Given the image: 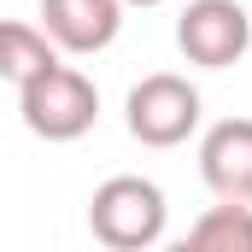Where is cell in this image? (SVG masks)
Wrapping results in <instances>:
<instances>
[{
  "label": "cell",
  "mask_w": 252,
  "mask_h": 252,
  "mask_svg": "<svg viewBox=\"0 0 252 252\" xmlns=\"http://www.w3.org/2000/svg\"><path fill=\"white\" fill-rule=\"evenodd\" d=\"M18 118H24V129H30L35 141H53V147L82 141V135L94 129V118H100V88H94L76 64L53 59L47 70H35V76L18 88Z\"/></svg>",
  "instance_id": "6da1fadb"
},
{
  "label": "cell",
  "mask_w": 252,
  "mask_h": 252,
  "mask_svg": "<svg viewBox=\"0 0 252 252\" xmlns=\"http://www.w3.org/2000/svg\"><path fill=\"white\" fill-rule=\"evenodd\" d=\"M164 223H170V205H164V188L153 176H106L94 188V199H88V229L112 252L158 247Z\"/></svg>",
  "instance_id": "7a4b0ae2"
},
{
  "label": "cell",
  "mask_w": 252,
  "mask_h": 252,
  "mask_svg": "<svg viewBox=\"0 0 252 252\" xmlns=\"http://www.w3.org/2000/svg\"><path fill=\"white\" fill-rule=\"evenodd\" d=\"M124 124L141 147H182L193 129H199V88L176 70H153L129 88L124 100Z\"/></svg>",
  "instance_id": "3957f363"
},
{
  "label": "cell",
  "mask_w": 252,
  "mask_h": 252,
  "mask_svg": "<svg viewBox=\"0 0 252 252\" xmlns=\"http://www.w3.org/2000/svg\"><path fill=\"white\" fill-rule=\"evenodd\" d=\"M176 47L199 70H229L252 47V18L241 0H188L176 18Z\"/></svg>",
  "instance_id": "277c9868"
},
{
  "label": "cell",
  "mask_w": 252,
  "mask_h": 252,
  "mask_svg": "<svg viewBox=\"0 0 252 252\" xmlns=\"http://www.w3.org/2000/svg\"><path fill=\"white\" fill-rule=\"evenodd\" d=\"M41 30L70 59L106 53L124 30V0H41Z\"/></svg>",
  "instance_id": "5b68a950"
},
{
  "label": "cell",
  "mask_w": 252,
  "mask_h": 252,
  "mask_svg": "<svg viewBox=\"0 0 252 252\" xmlns=\"http://www.w3.org/2000/svg\"><path fill=\"white\" fill-rule=\"evenodd\" d=\"M199 176L217 199L252 205V118H223L199 135Z\"/></svg>",
  "instance_id": "8992f818"
},
{
  "label": "cell",
  "mask_w": 252,
  "mask_h": 252,
  "mask_svg": "<svg viewBox=\"0 0 252 252\" xmlns=\"http://www.w3.org/2000/svg\"><path fill=\"white\" fill-rule=\"evenodd\" d=\"M53 59H59V47L47 41V30H41V24L0 18V76H6L12 88H24L35 70H47Z\"/></svg>",
  "instance_id": "52a82bcc"
},
{
  "label": "cell",
  "mask_w": 252,
  "mask_h": 252,
  "mask_svg": "<svg viewBox=\"0 0 252 252\" xmlns=\"http://www.w3.org/2000/svg\"><path fill=\"white\" fill-rule=\"evenodd\" d=\"M188 247L193 252H252V205L217 199L205 217H193Z\"/></svg>",
  "instance_id": "ba28073f"
},
{
  "label": "cell",
  "mask_w": 252,
  "mask_h": 252,
  "mask_svg": "<svg viewBox=\"0 0 252 252\" xmlns=\"http://www.w3.org/2000/svg\"><path fill=\"white\" fill-rule=\"evenodd\" d=\"M124 6H141V12H147V6H164V0H124Z\"/></svg>",
  "instance_id": "9c48e42d"
}]
</instances>
